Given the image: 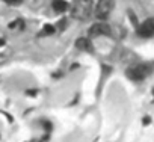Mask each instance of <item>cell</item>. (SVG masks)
Instances as JSON below:
<instances>
[{
  "label": "cell",
  "instance_id": "cell-5",
  "mask_svg": "<svg viewBox=\"0 0 154 142\" xmlns=\"http://www.w3.org/2000/svg\"><path fill=\"white\" fill-rule=\"evenodd\" d=\"M136 33H137V36H140L143 39L154 38V17H148L143 21H139V24L136 27Z\"/></svg>",
  "mask_w": 154,
  "mask_h": 142
},
{
  "label": "cell",
  "instance_id": "cell-6",
  "mask_svg": "<svg viewBox=\"0 0 154 142\" xmlns=\"http://www.w3.org/2000/svg\"><path fill=\"white\" fill-rule=\"evenodd\" d=\"M74 47L80 51H85V53H92L94 51V45H92V39L88 38V36H80L77 38L75 42H74Z\"/></svg>",
  "mask_w": 154,
  "mask_h": 142
},
{
  "label": "cell",
  "instance_id": "cell-8",
  "mask_svg": "<svg viewBox=\"0 0 154 142\" xmlns=\"http://www.w3.org/2000/svg\"><path fill=\"white\" fill-rule=\"evenodd\" d=\"M56 26L54 24H45L42 29H41V32H39V36H51V35H54L56 33Z\"/></svg>",
  "mask_w": 154,
  "mask_h": 142
},
{
  "label": "cell",
  "instance_id": "cell-3",
  "mask_svg": "<svg viewBox=\"0 0 154 142\" xmlns=\"http://www.w3.org/2000/svg\"><path fill=\"white\" fill-rule=\"evenodd\" d=\"M115 0H97L94 6V15L100 21H107L115 9Z\"/></svg>",
  "mask_w": 154,
  "mask_h": 142
},
{
  "label": "cell",
  "instance_id": "cell-10",
  "mask_svg": "<svg viewBox=\"0 0 154 142\" xmlns=\"http://www.w3.org/2000/svg\"><path fill=\"white\" fill-rule=\"evenodd\" d=\"M149 122H151V118H149V116H143V121H142V124H143V125H148Z\"/></svg>",
  "mask_w": 154,
  "mask_h": 142
},
{
  "label": "cell",
  "instance_id": "cell-1",
  "mask_svg": "<svg viewBox=\"0 0 154 142\" xmlns=\"http://www.w3.org/2000/svg\"><path fill=\"white\" fill-rule=\"evenodd\" d=\"M69 14L72 20L86 21L94 14V0H72L69 5Z\"/></svg>",
  "mask_w": 154,
  "mask_h": 142
},
{
  "label": "cell",
  "instance_id": "cell-7",
  "mask_svg": "<svg viewBox=\"0 0 154 142\" xmlns=\"http://www.w3.org/2000/svg\"><path fill=\"white\" fill-rule=\"evenodd\" d=\"M69 2L68 0H51V9L56 14H65L69 11Z\"/></svg>",
  "mask_w": 154,
  "mask_h": 142
},
{
  "label": "cell",
  "instance_id": "cell-4",
  "mask_svg": "<svg viewBox=\"0 0 154 142\" xmlns=\"http://www.w3.org/2000/svg\"><path fill=\"white\" fill-rule=\"evenodd\" d=\"M112 35V27L107 21H95L89 26L88 29V38H101V36H110Z\"/></svg>",
  "mask_w": 154,
  "mask_h": 142
},
{
  "label": "cell",
  "instance_id": "cell-12",
  "mask_svg": "<svg viewBox=\"0 0 154 142\" xmlns=\"http://www.w3.org/2000/svg\"><path fill=\"white\" fill-rule=\"evenodd\" d=\"M151 92H152V97H154V88H152V91H151Z\"/></svg>",
  "mask_w": 154,
  "mask_h": 142
},
{
  "label": "cell",
  "instance_id": "cell-11",
  "mask_svg": "<svg viewBox=\"0 0 154 142\" xmlns=\"http://www.w3.org/2000/svg\"><path fill=\"white\" fill-rule=\"evenodd\" d=\"M3 45H5V39L0 38V47H3Z\"/></svg>",
  "mask_w": 154,
  "mask_h": 142
},
{
  "label": "cell",
  "instance_id": "cell-2",
  "mask_svg": "<svg viewBox=\"0 0 154 142\" xmlns=\"http://www.w3.org/2000/svg\"><path fill=\"white\" fill-rule=\"evenodd\" d=\"M154 73V62H139L125 69V76L131 82H143Z\"/></svg>",
  "mask_w": 154,
  "mask_h": 142
},
{
  "label": "cell",
  "instance_id": "cell-9",
  "mask_svg": "<svg viewBox=\"0 0 154 142\" xmlns=\"http://www.w3.org/2000/svg\"><path fill=\"white\" fill-rule=\"evenodd\" d=\"M2 2H5L6 5H11V6H18L23 3V0H2Z\"/></svg>",
  "mask_w": 154,
  "mask_h": 142
}]
</instances>
